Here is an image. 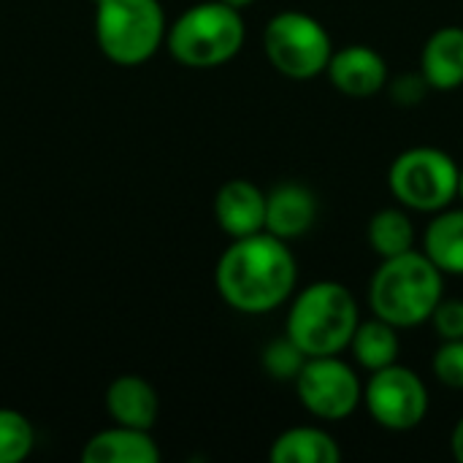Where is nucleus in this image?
Instances as JSON below:
<instances>
[{
	"mask_svg": "<svg viewBox=\"0 0 463 463\" xmlns=\"http://www.w3.org/2000/svg\"><path fill=\"white\" fill-rule=\"evenodd\" d=\"M296 279L298 266L288 241L269 231L233 239L214 269L222 301L244 315H263L282 307L293 296Z\"/></svg>",
	"mask_w": 463,
	"mask_h": 463,
	"instance_id": "1",
	"label": "nucleus"
},
{
	"mask_svg": "<svg viewBox=\"0 0 463 463\" xmlns=\"http://www.w3.org/2000/svg\"><path fill=\"white\" fill-rule=\"evenodd\" d=\"M445 293V274L426 252L410 250L383 258V266L369 282V307L374 317L396 328H415L431 320Z\"/></svg>",
	"mask_w": 463,
	"mask_h": 463,
	"instance_id": "2",
	"label": "nucleus"
},
{
	"mask_svg": "<svg viewBox=\"0 0 463 463\" xmlns=\"http://www.w3.org/2000/svg\"><path fill=\"white\" fill-rule=\"evenodd\" d=\"M361 309L350 288L334 279L307 285L290 304L285 334L312 355H339L350 347Z\"/></svg>",
	"mask_w": 463,
	"mask_h": 463,
	"instance_id": "3",
	"label": "nucleus"
},
{
	"mask_svg": "<svg viewBox=\"0 0 463 463\" xmlns=\"http://www.w3.org/2000/svg\"><path fill=\"white\" fill-rule=\"evenodd\" d=\"M241 8L225 0H206L190 5L165 33V43L174 60L187 68H217L233 60L244 46Z\"/></svg>",
	"mask_w": 463,
	"mask_h": 463,
	"instance_id": "4",
	"label": "nucleus"
},
{
	"mask_svg": "<svg viewBox=\"0 0 463 463\" xmlns=\"http://www.w3.org/2000/svg\"><path fill=\"white\" fill-rule=\"evenodd\" d=\"M160 0H95V38L117 65H141L165 41Z\"/></svg>",
	"mask_w": 463,
	"mask_h": 463,
	"instance_id": "5",
	"label": "nucleus"
},
{
	"mask_svg": "<svg viewBox=\"0 0 463 463\" xmlns=\"http://www.w3.org/2000/svg\"><path fill=\"white\" fill-rule=\"evenodd\" d=\"M461 165L437 146H412L388 168L393 198L415 212L437 214L458 198Z\"/></svg>",
	"mask_w": 463,
	"mask_h": 463,
	"instance_id": "6",
	"label": "nucleus"
},
{
	"mask_svg": "<svg viewBox=\"0 0 463 463\" xmlns=\"http://www.w3.org/2000/svg\"><path fill=\"white\" fill-rule=\"evenodd\" d=\"M263 49L269 62L288 79L307 81L326 73L334 54L328 30L304 11H279L263 30Z\"/></svg>",
	"mask_w": 463,
	"mask_h": 463,
	"instance_id": "7",
	"label": "nucleus"
},
{
	"mask_svg": "<svg viewBox=\"0 0 463 463\" xmlns=\"http://www.w3.org/2000/svg\"><path fill=\"white\" fill-rule=\"evenodd\" d=\"M301 407L320 420H345L364 402V385L336 355H312L293 380Z\"/></svg>",
	"mask_w": 463,
	"mask_h": 463,
	"instance_id": "8",
	"label": "nucleus"
},
{
	"mask_svg": "<svg viewBox=\"0 0 463 463\" xmlns=\"http://www.w3.org/2000/svg\"><path fill=\"white\" fill-rule=\"evenodd\" d=\"M364 404L377 426L388 431H412L426 420L429 388L412 369L391 364L372 372L364 385Z\"/></svg>",
	"mask_w": 463,
	"mask_h": 463,
	"instance_id": "9",
	"label": "nucleus"
},
{
	"mask_svg": "<svg viewBox=\"0 0 463 463\" xmlns=\"http://www.w3.org/2000/svg\"><path fill=\"white\" fill-rule=\"evenodd\" d=\"M326 73L331 84L347 98H372L388 84L385 57L366 43H350L334 49Z\"/></svg>",
	"mask_w": 463,
	"mask_h": 463,
	"instance_id": "10",
	"label": "nucleus"
},
{
	"mask_svg": "<svg viewBox=\"0 0 463 463\" xmlns=\"http://www.w3.org/2000/svg\"><path fill=\"white\" fill-rule=\"evenodd\" d=\"M217 225L231 236H252L266 231V193L250 179H231L214 195Z\"/></svg>",
	"mask_w": 463,
	"mask_h": 463,
	"instance_id": "11",
	"label": "nucleus"
},
{
	"mask_svg": "<svg viewBox=\"0 0 463 463\" xmlns=\"http://www.w3.org/2000/svg\"><path fill=\"white\" fill-rule=\"evenodd\" d=\"M317 220V198L301 182H282L266 195V231L277 239H298Z\"/></svg>",
	"mask_w": 463,
	"mask_h": 463,
	"instance_id": "12",
	"label": "nucleus"
},
{
	"mask_svg": "<svg viewBox=\"0 0 463 463\" xmlns=\"http://www.w3.org/2000/svg\"><path fill=\"white\" fill-rule=\"evenodd\" d=\"M84 463H157L160 448L144 429L114 426L98 431L81 450Z\"/></svg>",
	"mask_w": 463,
	"mask_h": 463,
	"instance_id": "13",
	"label": "nucleus"
},
{
	"mask_svg": "<svg viewBox=\"0 0 463 463\" xmlns=\"http://www.w3.org/2000/svg\"><path fill=\"white\" fill-rule=\"evenodd\" d=\"M106 410L119 426L149 431L157 420V393L138 374H122L106 388Z\"/></svg>",
	"mask_w": 463,
	"mask_h": 463,
	"instance_id": "14",
	"label": "nucleus"
},
{
	"mask_svg": "<svg viewBox=\"0 0 463 463\" xmlns=\"http://www.w3.org/2000/svg\"><path fill=\"white\" fill-rule=\"evenodd\" d=\"M420 73L431 90H456L463 84V27L448 24L429 35L420 54Z\"/></svg>",
	"mask_w": 463,
	"mask_h": 463,
	"instance_id": "15",
	"label": "nucleus"
},
{
	"mask_svg": "<svg viewBox=\"0 0 463 463\" xmlns=\"http://www.w3.org/2000/svg\"><path fill=\"white\" fill-rule=\"evenodd\" d=\"M269 458L274 463H339L342 448L317 426H296L274 439Z\"/></svg>",
	"mask_w": 463,
	"mask_h": 463,
	"instance_id": "16",
	"label": "nucleus"
},
{
	"mask_svg": "<svg viewBox=\"0 0 463 463\" xmlns=\"http://www.w3.org/2000/svg\"><path fill=\"white\" fill-rule=\"evenodd\" d=\"M423 252L442 274H463V209H442L423 233Z\"/></svg>",
	"mask_w": 463,
	"mask_h": 463,
	"instance_id": "17",
	"label": "nucleus"
},
{
	"mask_svg": "<svg viewBox=\"0 0 463 463\" xmlns=\"http://www.w3.org/2000/svg\"><path fill=\"white\" fill-rule=\"evenodd\" d=\"M350 350L366 372H380V369L396 364V358H399V350H402L399 328L383 317L358 323Z\"/></svg>",
	"mask_w": 463,
	"mask_h": 463,
	"instance_id": "18",
	"label": "nucleus"
},
{
	"mask_svg": "<svg viewBox=\"0 0 463 463\" xmlns=\"http://www.w3.org/2000/svg\"><path fill=\"white\" fill-rule=\"evenodd\" d=\"M369 247L380 258H393L415 250V225L404 209H380L366 228Z\"/></svg>",
	"mask_w": 463,
	"mask_h": 463,
	"instance_id": "19",
	"label": "nucleus"
},
{
	"mask_svg": "<svg viewBox=\"0 0 463 463\" xmlns=\"http://www.w3.org/2000/svg\"><path fill=\"white\" fill-rule=\"evenodd\" d=\"M35 448L33 423L8 407H0V463L24 461Z\"/></svg>",
	"mask_w": 463,
	"mask_h": 463,
	"instance_id": "20",
	"label": "nucleus"
},
{
	"mask_svg": "<svg viewBox=\"0 0 463 463\" xmlns=\"http://www.w3.org/2000/svg\"><path fill=\"white\" fill-rule=\"evenodd\" d=\"M307 358H309V355L285 334L282 339H274V342L263 350L260 364H263V372H266L271 380H277V383H293V380L298 377V372L304 369Z\"/></svg>",
	"mask_w": 463,
	"mask_h": 463,
	"instance_id": "21",
	"label": "nucleus"
},
{
	"mask_svg": "<svg viewBox=\"0 0 463 463\" xmlns=\"http://www.w3.org/2000/svg\"><path fill=\"white\" fill-rule=\"evenodd\" d=\"M431 369L442 385L463 391V339H445L434 353Z\"/></svg>",
	"mask_w": 463,
	"mask_h": 463,
	"instance_id": "22",
	"label": "nucleus"
},
{
	"mask_svg": "<svg viewBox=\"0 0 463 463\" xmlns=\"http://www.w3.org/2000/svg\"><path fill=\"white\" fill-rule=\"evenodd\" d=\"M431 323L439 334V339H463V301L458 298H442L439 307L431 315Z\"/></svg>",
	"mask_w": 463,
	"mask_h": 463,
	"instance_id": "23",
	"label": "nucleus"
},
{
	"mask_svg": "<svg viewBox=\"0 0 463 463\" xmlns=\"http://www.w3.org/2000/svg\"><path fill=\"white\" fill-rule=\"evenodd\" d=\"M431 90V84L426 81L423 73H402L393 84H391V98L399 106H418L426 92Z\"/></svg>",
	"mask_w": 463,
	"mask_h": 463,
	"instance_id": "24",
	"label": "nucleus"
},
{
	"mask_svg": "<svg viewBox=\"0 0 463 463\" xmlns=\"http://www.w3.org/2000/svg\"><path fill=\"white\" fill-rule=\"evenodd\" d=\"M450 450H453V458L463 463V418L456 423V429L450 434Z\"/></svg>",
	"mask_w": 463,
	"mask_h": 463,
	"instance_id": "25",
	"label": "nucleus"
},
{
	"mask_svg": "<svg viewBox=\"0 0 463 463\" xmlns=\"http://www.w3.org/2000/svg\"><path fill=\"white\" fill-rule=\"evenodd\" d=\"M228 5H233V8H247L250 3H255V0H225Z\"/></svg>",
	"mask_w": 463,
	"mask_h": 463,
	"instance_id": "26",
	"label": "nucleus"
},
{
	"mask_svg": "<svg viewBox=\"0 0 463 463\" xmlns=\"http://www.w3.org/2000/svg\"><path fill=\"white\" fill-rule=\"evenodd\" d=\"M458 198L463 201V168H461V182H458Z\"/></svg>",
	"mask_w": 463,
	"mask_h": 463,
	"instance_id": "27",
	"label": "nucleus"
}]
</instances>
